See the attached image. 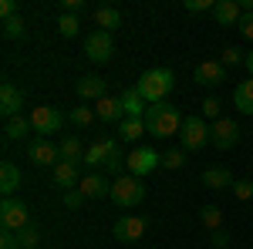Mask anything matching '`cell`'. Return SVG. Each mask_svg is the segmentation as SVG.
<instances>
[{
  "label": "cell",
  "instance_id": "cell-1",
  "mask_svg": "<svg viewBox=\"0 0 253 249\" xmlns=\"http://www.w3.org/2000/svg\"><path fill=\"white\" fill-rule=\"evenodd\" d=\"M182 111L175 108L172 101H159V105H149V111H145V128L149 135H156V138H172L179 135L182 128Z\"/></svg>",
  "mask_w": 253,
  "mask_h": 249
},
{
  "label": "cell",
  "instance_id": "cell-2",
  "mask_svg": "<svg viewBox=\"0 0 253 249\" xmlns=\"http://www.w3.org/2000/svg\"><path fill=\"white\" fill-rule=\"evenodd\" d=\"M138 95L145 98V105H159V101H166L169 91L175 88V74L169 68H152V71H145V74L135 81Z\"/></svg>",
  "mask_w": 253,
  "mask_h": 249
},
{
  "label": "cell",
  "instance_id": "cell-3",
  "mask_svg": "<svg viewBox=\"0 0 253 249\" xmlns=\"http://www.w3.org/2000/svg\"><path fill=\"white\" fill-rule=\"evenodd\" d=\"M108 199L115 206H122V209H132V206H138L145 199V182L135 178V175H122V178L112 182V195Z\"/></svg>",
  "mask_w": 253,
  "mask_h": 249
},
{
  "label": "cell",
  "instance_id": "cell-4",
  "mask_svg": "<svg viewBox=\"0 0 253 249\" xmlns=\"http://www.w3.org/2000/svg\"><path fill=\"white\" fill-rule=\"evenodd\" d=\"M179 138H182V152H199L203 145H210V125L199 115H189L179 128Z\"/></svg>",
  "mask_w": 253,
  "mask_h": 249
},
{
  "label": "cell",
  "instance_id": "cell-5",
  "mask_svg": "<svg viewBox=\"0 0 253 249\" xmlns=\"http://www.w3.org/2000/svg\"><path fill=\"white\" fill-rule=\"evenodd\" d=\"M0 226L10 232H20L31 226V212H27V206L20 202V199H3L0 202Z\"/></svg>",
  "mask_w": 253,
  "mask_h": 249
},
{
  "label": "cell",
  "instance_id": "cell-6",
  "mask_svg": "<svg viewBox=\"0 0 253 249\" xmlns=\"http://www.w3.org/2000/svg\"><path fill=\"white\" fill-rule=\"evenodd\" d=\"M115 54V40L112 34H105V31H91L88 37H84V58L95 61V64H108Z\"/></svg>",
  "mask_w": 253,
  "mask_h": 249
},
{
  "label": "cell",
  "instance_id": "cell-7",
  "mask_svg": "<svg viewBox=\"0 0 253 249\" xmlns=\"http://www.w3.org/2000/svg\"><path fill=\"white\" fill-rule=\"evenodd\" d=\"M31 125H34V135L38 138H47V135H58V128L64 125V115L51 105H41L31 111Z\"/></svg>",
  "mask_w": 253,
  "mask_h": 249
},
{
  "label": "cell",
  "instance_id": "cell-8",
  "mask_svg": "<svg viewBox=\"0 0 253 249\" xmlns=\"http://www.w3.org/2000/svg\"><path fill=\"white\" fill-rule=\"evenodd\" d=\"M27 162H34V165H41V169H44V165L54 169V165L61 162V148L51 142V138H31V142H27Z\"/></svg>",
  "mask_w": 253,
  "mask_h": 249
},
{
  "label": "cell",
  "instance_id": "cell-9",
  "mask_svg": "<svg viewBox=\"0 0 253 249\" xmlns=\"http://www.w3.org/2000/svg\"><path fill=\"white\" fill-rule=\"evenodd\" d=\"M210 142H213L219 152H230L236 142H240V128H236L233 118H219V121H213V128H210Z\"/></svg>",
  "mask_w": 253,
  "mask_h": 249
},
{
  "label": "cell",
  "instance_id": "cell-10",
  "mask_svg": "<svg viewBox=\"0 0 253 249\" xmlns=\"http://www.w3.org/2000/svg\"><path fill=\"white\" fill-rule=\"evenodd\" d=\"M128 175H135V178H142V175L156 172V165H162V155H156V148H135V152H128Z\"/></svg>",
  "mask_w": 253,
  "mask_h": 249
},
{
  "label": "cell",
  "instance_id": "cell-11",
  "mask_svg": "<svg viewBox=\"0 0 253 249\" xmlns=\"http://www.w3.org/2000/svg\"><path fill=\"white\" fill-rule=\"evenodd\" d=\"M145 229H149V222L142 215H122L115 222V239L118 243H138L145 236Z\"/></svg>",
  "mask_w": 253,
  "mask_h": 249
},
{
  "label": "cell",
  "instance_id": "cell-12",
  "mask_svg": "<svg viewBox=\"0 0 253 249\" xmlns=\"http://www.w3.org/2000/svg\"><path fill=\"white\" fill-rule=\"evenodd\" d=\"M75 95L81 98V101H101V98L108 95V81L98 74H84L75 81Z\"/></svg>",
  "mask_w": 253,
  "mask_h": 249
},
{
  "label": "cell",
  "instance_id": "cell-13",
  "mask_svg": "<svg viewBox=\"0 0 253 249\" xmlns=\"http://www.w3.org/2000/svg\"><path fill=\"white\" fill-rule=\"evenodd\" d=\"M20 108H24V91L14 88L10 81H3V84H0V115L10 121V118L20 115Z\"/></svg>",
  "mask_w": 253,
  "mask_h": 249
},
{
  "label": "cell",
  "instance_id": "cell-14",
  "mask_svg": "<svg viewBox=\"0 0 253 249\" xmlns=\"http://www.w3.org/2000/svg\"><path fill=\"white\" fill-rule=\"evenodd\" d=\"M193 81H196V84H203V88H216V84L226 81V68H223L219 61H203V64H196Z\"/></svg>",
  "mask_w": 253,
  "mask_h": 249
},
{
  "label": "cell",
  "instance_id": "cell-15",
  "mask_svg": "<svg viewBox=\"0 0 253 249\" xmlns=\"http://www.w3.org/2000/svg\"><path fill=\"white\" fill-rule=\"evenodd\" d=\"M51 175H54V185L64 189V192H75L81 185V178H84L81 175V165H71V162H58Z\"/></svg>",
  "mask_w": 253,
  "mask_h": 249
},
{
  "label": "cell",
  "instance_id": "cell-16",
  "mask_svg": "<svg viewBox=\"0 0 253 249\" xmlns=\"http://www.w3.org/2000/svg\"><path fill=\"white\" fill-rule=\"evenodd\" d=\"M213 17H216L219 27H240V20H243V7H240V0H216Z\"/></svg>",
  "mask_w": 253,
  "mask_h": 249
},
{
  "label": "cell",
  "instance_id": "cell-17",
  "mask_svg": "<svg viewBox=\"0 0 253 249\" xmlns=\"http://www.w3.org/2000/svg\"><path fill=\"white\" fill-rule=\"evenodd\" d=\"M20 169L14 165V162H3L0 165V192H3V199H14V192L20 189Z\"/></svg>",
  "mask_w": 253,
  "mask_h": 249
},
{
  "label": "cell",
  "instance_id": "cell-18",
  "mask_svg": "<svg viewBox=\"0 0 253 249\" xmlns=\"http://www.w3.org/2000/svg\"><path fill=\"white\" fill-rule=\"evenodd\" d=\"M78 192L84 195V199H105V195H112V185L101 178V175H84L81 178V185H78Z\"/></svg>",
  "mask_w": 253,
  "mask_h": 249
},
{
  "label": "cell",
  "instance_id": "cell-19",
  "mask_svg": "<svg viewBox=\"0 0 253 249\" xmlns=\"http://www.w3.org/2000/svg\"><path fill=\"white\" fill-rule=\"evenodd\" d=\"M203 185H206V189H216V192L233 189V175H230V169L216 165V169H206V172H203Z\"/></svg>",
  "mask_w": 253,
  "mask_h": 249
},
{
  "label": "cell",
  "instance_id": "cell-20",
  "mask_svg": "<svg viewBox=\"0 0 253 249\" xmlns=\"http://www.w3.org/2000/svg\"><path fill=\"white\" fill-rule=\"evenodd\" d=\"M95 115L101 118V121H118V118H125V108H122V98L105 95V98H101V101L95 105Z\"/></svg>",
  "mask_w": 253,
  "mask_h": 249
},
{
  "label": "cell",
  "instance_id": "cell-21",
  "mask_svg": "<svg viewBox=\"0 0 253 249\" xmlns=\"http://www.w3.org/2000/svg\"><path fill=\"white\" fill-rule=\"evenodd\" d=\"M122 108H125V118H145V111H149V105L138 95V88H128L122 95Z\"/></svg>",
  "mask_w": 253,
  "mask_h": 249
},
{
  "label": "cell",
  "instance_id": "cell-22",
  "mask_svg": "<svg viewBox=\"0 0 253 249\" xmlns=\"http://www.w3.org/2000/svg\"><path fill=\"white\" fill-rule=\"evenodd\" d=\"M58 148H61V162H71V165H81L84 162V148H81L78 135H64Z\"/></svg>",
  "mask_w": 253,
  "mask_h": 249
},
{
  "label": "cell",
  "instance_id": "cell-23",
  "mask_svg": "<svg viewBox=\"0 0 253 249\" xmlns=\"http://www.w3.org/2000/svg\"><path fill=\"white\" fill-rule=\"evenodd\" d=\"M95 24H98V31L112 34L115 27H122V10H118V7H98L95 10Z\"/></svg>",
  "mask_w": 253,
  "mask_h": 249
},
{
  "label": "cell",
  "instance_id": "cell-24",
  "mask_svg": "<svg viewBox=\"0 0 253 249\" xmlns=\"http://www.w3.org/2000/svg\"><path fill=\"white\" fill-rule=\"evenodd\" d=\"M233 105H236L240 115H253V77H250V81H243V84H236Z\"/></svg>",
  "mask_w": 253,
  "mask_h": 249
},
{
  "label": "cell",
  "instance_id": "cell-25",
  "mask_svg": "<svg viewBox=\"0 0 253 249\" xmlns=\"http://www.w3.org/2000/svg\"><path fill=\"white\" fill-rule=\"evenodd\" d=\"M105 145H108V172H115L118 178H122V169H125V155H122V138H105Z\"/></svg>",
  "mask_w": 253,
  "mask_h": 249
},
{
  "label": "cell",
  "instance_id": "cell-26",
  "mask_svg": "<svg viewBox=\"0 0 253 249\" xmlns=\"http://www.w3.org/2000/svg\"><path fill=\"white\" fill-rule=\"evenodd\" d=\"M145 132H149V128H145V118H125V121L118 125V138H122V142H138Z\"/></svg>",
  "mask_w": 253,
  "mask_h": 249
},
{
  "label": "cell",
  "instance_id": "cell-27",
  "mask_svg": "<svg viewBox=\"0 0 253 249\" xmlns=\"http://www.w3.org/2000/svg\"><path fill=\"white\" fill-rule=\"evenodd\" d=\"M31 132H34V125H31V118H24V115L10 118V121L3 125V135H7L10 142H17V138H27Z\"/></svg>",
  "mask_w": 253,
  "mask_h": 249
},
{
  "label": "cell",
  "instance_id": "cell-28",
  "mask_svg": "<svg viewBox=\"0 0 253 249\" xmlns=\"http://www.w3.org/2000/svg\"><path fill=\"white\" fill-rule=\"evenodd\" d=\"M81 165H88V169H98V165H108V145H105V138L95 142L88 152H84V162Z\"/></svg>",
  "mask_w": 253,
  "mask_h": 249
},
{
  "label": "cell",
  "instance_id": "cell-29",
  "mask_svg": "<svg viewBox=\"0 0 253 249\" xmlns=\"http://www.w3.org/2000/svg\"><path fill=\"white\" fill-rule=\"evenodd\" d=\"M199 222H203L210 232L223 229V212H219V206H203V212H199Z\"/></svg>",
  "mask_w": 253,
  "mask_h": 249
},
{
  "label": "cell",
  "instance_id": "cell-30",
  "mask_svg": "<svg viewBox=\"0 0 253 249\" xmlns=\"http://www.w3.org/2000/svg\"><path fill=\"white\" fill-rule=\"evenodd\" d=\"M58 34H61V37H78V34H81L78 17H75V14H61V17H58Z\"/></svg>",
  "mask_w": 253,
  "mask_h": 249
},
{
  "label": "cell",
  "instance_id": "cell-31",
  "mask_svg": "<svg viewBox=\"0 0 253 249\" xmlns=\"http://www.w3.org/2000/svg\"><path fill=\"white\" fill-rule=\"evenodd\" d=\"M27 34V24H24V17H10V20H3V37H10V40H17Z\"/></svg>",
  "mask_w": 253,
  "mask_h": 249
},
{
  "label": "cell",
  "instance_id": "cell-32",
  "mask_svg": "<svg viewBox=\"0 0 253 249\" xmlns=\"http://www.w3.org/2000/svg\"><path fill=\"white\" fill-rule=\"evenodd\" d=\"M17 239H20V249H38V246H41V232H38V226L31 222L27 229H20V232H17Z\"/></svg>",
  "mask_w": 253,
  "mask_h": 249
},
{
  "label": "cell",
  "instance_id": "cell-33",
  "mask_svg": "<svg viewBox=\"0 0 253 249\" xmlns=\"http://www.w3.org/2000/svg\"><path fill=\"white\" fill-rule=\"evenodd\" d=\"M71 125H78V128H88V125H91V121H95V111H91V108H84V105H78V108H71Z\"/></svg>",
  "mask_w": 253,
  "mask_h": 249
},
{
  "label": "cell",
  "instance_id": "cell-34",
  "mask_svg": "<svg viewBox=\"0 0 253 249\" xmlns=\"http://www.w3.org/2000/svg\"><path fill=\"white\" fill-rule=\"evenodd\" d=\"M186 165V152L182 148H172V152L162 155V169H182Z\"/></svg>",
  "mask_w": 253,
  "mask_h": 249
},
{
  "label": "cell",
  "instance_id": "cell-35",
  "mask_svg": "<svg viewBox=\"0 0 253 249\" xmlns=\"http://www.w3.org/2000/svg\"><path fill=\"white\" fill-rule=\"evenodd\" d=\"M223 68H230V64H247V51H240V47H226L223 51V58H219Z\"/></svg>",
  "mask_w": 253,
  "mask_h": 249
},
{
  "label": "cell",
  "instance_id": "cell-36",
  "mask_svg": "<svg viewBox=\"0 0 253 249\" xmlns=\"http://www.w3.org/2000/svg\"><path fill=\"white\" fill-rule=\"evenodd\" d=\"M219 108H223V105H219V98H206V101H203V118L219 121Z\"/></svg>",
  "mask_w": 253,
  "mask_h": 249
},
{
  "label": "cell",
  "instance_id": "cell-37",
  "mask_svg": "<svg viewBox=\"0 0 253 249\" xmlns=\"http://www.w3.org/2000/svg\"><path fill=\"white\" fill-rule=\"evenodd\" d=\"M216 0H186V10L189 14H203V10H213Z\"/></svg>",
  "mask_w": 253,
  "mask_h": 249
},
{
  "label": "cell",
  "instance_id": "cell-38",
  "mask_svg": "<svg viewBox=\"0 0 253 249\" xmlns=\"http://www.w3.org/2000/svg\"><path fill=\"white\" fill-rule=\"evenodd\" d=\"M233 195H236V199H243V202L253 199V182H247V178H243V182H233Z\"/></svg>",
  "mask_w": 253,
  "mask_h": 249
},
{
  "label": "cell",
  "instance_id": "cell-39",
  "mask_svg": "<svg viewBox=\"0 0 253 249\" xmlns=\"http://www.w3.org/2000/svg\"><path fill=\"white\" fill-rule=\"evenodd\" d=\"M0 249H20L17 232H10V229H3V232H0Z\"/></svg>",
  "mask_w": 253,
  "mask_h": 249
},
{
  "label": "cell",
  "instance_id": "cell-40",
  "mask_svg": "<svg viewBox=\"0 0 253 249\" xmlns=\"http://www.w3.org/2000/svg\"><path fill=\"white\" fill-rule=\"evenodd\" d=\"M17 17V0H0V20Z\"/></svg>",
  "mask_w": 253,
  "mask_h": 249
},
{
  "label": "cell",
  "instance_id": "cell-41",
  "mask_svg": "<svg viewBox=\"0 0 253 249\" xmlns=\"http://www.w3.org/2000/svg\"><path fill=\"white\" fill-rule=\"evenodd\" d=\"M64 206H68V209H81V206H84V195H81L78 189H75V192H64Z\"/></svg>",
  "mask_w": 253,
  "mask_h": 249
},
{
  "label": "cell",
  "instance_id": "cell-42",
  "mask_svg": "<svg viewBox=\"0 0 253 249\" xmlns=\"http://www.w3.org/2000/svg\"><path fill=\"white\" fill-rule=\"evenodd\" d=\"M240 34H243L247 40H253V10H250V14L243 10V20H240Z\"/></svg>",
  "mask_w": 253,
  "mask_h": 249
},
{
  "label": "cell",
  "instance_id": "cell-43",
  "mask_svg": "<svg viewBox=\"0 0 253 249\" xmlns=\"http://www.w3.org/2000/svg\"><path fill=\"white\" fill-rule=\"evenodd\" d=\"M78 10H84V0H61V14H75L78 17Z\"/></svg>",
  "mask_w": 253,
  "mask_h": 249
},
{
  "label": "cell",
  "instance_id": "cell-44",
  "mask_svg": "<svg viewBox=\"0 0 253 249\" xmlns=\"http://www.w3.org/2000/svg\"><path fill=\"white\" fill-rule=\"evenodd\" d=\"M230 243H233V239H230V232H226V229H216L213 232V246L216 249H226Z\"/></svg>",
  "mask_w": 253,
  "mask_h": 249
},
{
  "label": "cell",
  "instance_id": "cell-45",
  "mask_svg": "<svg viewBox=\"0 0 253 249\" xmlns=\"http://www.w3.org/2000/svg\"><path fill=\"white\" fill-rule=\"evenodd\" d=\"M247 71H250V77H253V51H247Z\"/></svg>",
  "mask_w": 253,
  "mask_h": 249
}]
</instances>
